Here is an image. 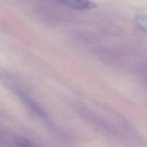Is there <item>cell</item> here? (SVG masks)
I'll list each match as a JSON object with an SVG mask.
<instances>
[{
    "mask_svg": "<svg viewBox=\"0 0 147 147\" xmlns=\"http://www.w3.org/2000/svg\"><path fill=\"white\" fill-rule=\"evenodd\" d=\"M13 92L32 112L34 113L41 119L44 121L48 120V115L44 110L34 99L24 91L20 86L18 87H17Z\"/></svg>",
    "mask_w": 147,
    "mask_h": 147,
    "instance_id": "obj_1",
    "label": "cell"
},
{
    "mask_svg": "<svg viewBox=\"0 0 147 147\" xmlns=\"http://www.w3.org/2000/svg\"><path fill=\"white\" fill-rule=\"evenodd\" d=\"M57 2L71 9L83 10L95 8L96 5L90 0H55Z\"/></svg>",
    "mask_w": 147,
    "mask_h": 147,
    "instance_id": "obj_2",
    "label": "cell"
},
{
    "mask_svg": "<svg viewBox=\"0 0 147 147\" xmlns=\"http://www.w3.org/2000/svg\"><path fill=\"white\" fill-rule=\"evenodd\" d=\"M13 147H36L31 141L21 136H17L14 139Z\"/></svg>",
    "mask_w": 147,
    "mask_h": 147,
    "instance_id": "obj_3",
    "label": "cell"
},
{
    "mask_svg": "<svg viewBox=\"0 0 147 147\" xmlns=\"http://www.w3.org/2000/svg\"><path fill=\"white\" fill-rule=\"evenodd\" d=\"M137 26L143 32L147 33V15L140 14L135 18Z\"/></svg>",
    "mask_w": 147,
    "mask_h": 147,
    "instance_id": "obj_4",
    "label": "cell"
},
{
    "mask_svg": "<svg viewBox=\"0 0 147 147\" xmlns=\"http://www.w3.org/2000/svg\"><path fill=\"white\" fill-rule=\"evenodd\" d=\"M0 147H9L8 142L0 136Z\"/></svg>",
    "mask_w": 147,
    "mask_h": 147,
    "instance_id": "obj_5",
    "label": "cell"
}]
</instances>
